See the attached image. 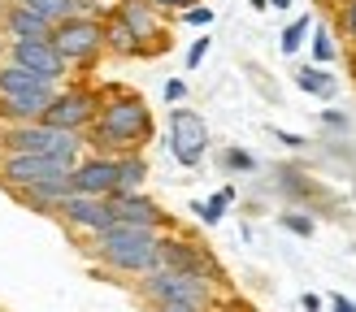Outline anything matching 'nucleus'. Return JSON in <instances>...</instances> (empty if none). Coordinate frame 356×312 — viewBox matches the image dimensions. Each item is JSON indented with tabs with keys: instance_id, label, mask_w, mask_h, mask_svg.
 <instances>
[{
	"instance_id": "12",
	"label": "nucleus",
	"mask_w": 356,
	"mask_h": 312,
	"mask_svg": "<svg viewBox=\"0 0 356 312\" xmlns=\"http://www.w3.org/2000/svg\"><path fill=\"white\" fill-rule=\"evenodd\" d=\"M70 187L74 196H92V200H109L118 191V156H87L70 169Z\"/></svg>"
},
{
	"instance_id": "35",
	"label": "nucleus",
	"mask_w": 356,
	"mask_h": 312,
	"mask_svg": "<svg viewBox=\"0 0 356 312\" xmlns=\"http://www.w3.org/2000/svg\"><path fill=\"white\" fill-rule=\"evenodd\" d=\"M322 121H326V126H334V130H339V126H348V121H343V113H322Z\"/></svg>"
},
{
	"instance_id": "36",
	"label": "nucleus",
	"mask_w": 356,
	"mask_h": 312,
	"mask_svg": "<svg viewBox=\"0 0 356 312\" xmlns=\"http://www.w3.org/2000/svg\"><path fill=\"white\" fill-rule=\"evenodd\" d=\"M300 304H305L309 312H317V308H322V295H305V300H300Z\"/></svg>"
},
{
	"instance_id": "22",
	"label": "nucleus",
	"mask_w": 356,
	"mask_h": 312,
	"mask_svg": "<svg viewBox=\"0 0 356 312\" xmlns=\"http://www.w3.org/2000/svg\"><path fill=\"white\" fill-rule=\"evenodd\" d=\"M309 26H313V22H309V13H300L296 22H291L287 31H282V52H287V57H296V52L305 48V35H309Z\"/></svg>"
},
{
	"instance_id": "6",
	"label": "nucleus",
	"mask_w": 356,
	"mask_h": 312,
	"mask_svg": "<svg viewBox=\"0 0 356 312\" xmlns=\"http://www.w3.org/2000/svg\"><path fill=\"white\" fill-rule=\"evenodd\" d=\"M156 269L170 273H187V277H204L213 286H226V269L218 265L204 243H195L187 234H161V248H156Z\"/></svg>"
},
{
	"instance_id": "23",
	"label": "nucleus",
	"mask_w": 356,
	"mask_h": 312,
	"mask_svg": "<svg viewBox=\"0 0 356 312\" xmlns=\"http://www.w3.org/2000/svg\"><path fill=\"white\" fill-rule=\"evenodd\" d=\"M334 52H339V48H334L330 31H326V26H317V31H313V61H317V65H330V61H334Z\"/></svg>"
},
{
	"instance_id": "38",
	"label": "nucleus",
	"mask_w": 356,
	"mask_h": 312,
	"mask_svg": "<svg viewBox=\"0 0 356 312\" xmlns=\"http://www.w3.org/2000/svg\"><path fill=\"white\" fill-rule=\"evenodd\" d=\"M252 9H257V13H265V9H270V5H265V0H252Z\"/></svg>"
},
{
	"instance_id": "24",
	"label": "nucleus",
	"mask_w": 356,
	"mask_h": 312,
	"mask_svg": "<svg viewBox=\"0 0 356 312\" xmlns=\"http://www.w3.org/2000/svg\"><path fill=\"white\" fill-rule=\"evenodd\" d=\"M222 165L248 173V169H257V156H252V152H243V148H230V152H222Z\"/></svg>"
},
{
	"instance_id": "7",
	"label": "nucleus",
	"mask_w": 356,
	"mask_h": 312,
	"mask_svg": "<svg viewBox=\"0 0 356 312\" xmlns=\"http://www.w3.org/2000/svg\"><path fill=\"white\" fill-rule=\"evenodd\" d=\"M48 44H52V52H57L70 69H74V65H92L104 52V26H100V17L74 13V17H65V22L52 26Z\"/></svg>"
},
{
	"instance_id": "29",
	"label": "nucleus",
	"mask_w": 356,
	"mask_h": 312,
	"mask_svg": "<svg viewBox=\"0 0 356 312\" xmlns=\"http://www.w3.org/2000/svg\"><path fill=\"white\" fill-rule=\"evenodd\" d=\"M209 48H213V44H209V35H200V40H195V44L187 48V69H195V65H200Z\"/></svg>"
},
{
	"instance_id": "3",
	"label": "nucleus",
	"mask_w": 356,
	"mask_h": 312,
	"mask_svg": "<svg viewBox=\"0 0 356 312\" xmlns=\"http://www.w3.org/2000/svg\"><path fill=\"white\" fill-rule=\"evenodd\" d=\"M57 96V83H44L17 69L9 61H0V121L5 126H22V121H40L44 109Z\"/></svg>"
},
{
	"instance_id": "25",
	"label": "nucleus",
	"mask_w": 356,
	"mask_h": 312,
	"mask_svg": "<svg viewBox=\"0 0 356 312\" xmlns=\"http://www.w3.org/2000/svg\"><path fill=\"white\" fill-rule=\"evenodd\" d=\"M282 225H287L291 234H300V239L313 234V217H309V213H282Z\"/></svg>"
},
{
	"instance_id": "4",
	"label": "nucleus",
	"mask_w": 356,
	"mask_h": 312,
	"mask_svg": "<svg viewBox=\"0 0 356 312\" xmlns=\"http://www.w3.org/2000/svg\"><path fill=\"white\" fill-rule=\"evenodd\" d=\"M83 152V135L52 130L44 121H22V126L0 130V156H44V161H61L74 169Z\"/></svg>"
},
{
	"instance_id": "21",
	"label": "nucleus",
	"mask_w": 356,
	"mask_h": 312,
	"mask_svg": "<svg viewBox=\"0 0 356 312\" xmlns=\"http://www.w3.org/2000/svg\"><path fill=\"white\" fill-rule=\"evenodd\" d=\"M9 5H26V9H35L40 17H48L52 26L65 22V17H74V0H9Z\"/></svg>"
},
{
	"instance_id": "26",
	"label": "nucleus",
	"mask_w": 356,
	"mask_h": 312,
	"mask_svg": "<svg viewBox=\"0 0 356 312\" xmlns=\"http://www.w3.org/2000/svg\"><path fill=\"white\" fill-rule=\"evenodd\" d=\"M339 26H343V35L356 44V0H343V9H339Z\"/></svg>"
},
{
	"instance_id": "18",
	"label": "nucleus",
	"mask_w": 356,
	"mask_h": 312,
	"mask_svg": "<svg viewBox=\"0 0 356 312\" xmlns=\"http://www.w3.org/2000/svg\"><path fill=\"white\" fill-rule=\"evenodd\" d=\"M100 26H104V52H113V57H139V40L122 26V17L109 13V17H100Z\"/></svg>"
},
{
	"instance_id": "14",
	"label": "nucleus",
	"mask_w": 356,
	"mask_h": 312,
	"mask_svg": "<svg viewBox=\"0 0 356 312\" xmlns=\"http://www.w3.org/2000/svg\"><path fill=\"white\" fill-rule=\"evenodd\" d=\"M57 217H61L74 234H87V239H96V234H104V230H113L109 200H92V196H70V200L57 208Z\"/></svg>"
},
{
	"instance_id": "9",
	"label": "nucleus",
	"mask_w": 356,
	"mask_h": 312,
	"mask_svg": "<svg viewBox=\"0 0 356 312\" xmlns=\"http://www.w3.org/2000/svg\"><path fill=\"white\" fill-rule=\"evenodd\" d=\"M5 61L17 65V69H26V74L35 78H44V83H61L70 74V65L52 52L48 40H17V44H5Z\"/></svg>"
},
{
	"instance_id": "19",
	"label": "nucleus",
	"mask_w": 356,
	"mask_h": 312,
	"mask_svg": "<svg viewBox=\"0 0 356 312\" xmlns=\"http://www.w3.org/2000/svg\"><path fill=\"white\" fill-rule=\"evenodd\" d=\"M296 87H300V92H309V96H334V78L326 74V69L322 65H300L296 69Z\"/></svg>"
},
{
	"instance_id": "15",
	"label": "nucleus",
	"mask_w": 356,
	"mask_h": 312,
	"mask_svg": "<svg viewBox=\"0 0 356 312\" xmlns=\"http://www.w3.org/2000/svg\"><path fill=\"white\" fill-rule=\"evenodd\" d=\"M109 13H118V17H122V26L135 35L144 52H152V44L161 40V13H156L148 0H118Z\"/></svg>"
},
{
	"instance_id": "11",
	"label": "nucleus",
	"mask_w": 356,
	"mask_h": 312,
	"mask_svg": "<svg viewBox=\"0 0 356 312\" xmlns=\"http://www.w3.org/2000/svg\"><path fill=\"white\" fill-rule=\"evenodd\" d=\"M109 213H113V225H131V230H152V234H165V208L148 200L144 191H135V196H109Z\"/></svg>"
},
{
	"instance_id": "1",
	"label": "nucleus",
	"mask_w": 356,
	"mask_h": 312,
	"mask_svg": "<svg viewBox=\"0 0 356 312\" xmlns=\"http://www.w3.org/2000/svg\"><path fill=\"white\" fill-rule=\"evenodd\" d=\"M152 139V109L144 104V96L135 92H109L100 96L96 121L87 126V144L100 152H135Z\"/></svg>"
},
{
	"instance_id": "20",
	"label": "nucleus",
	"mask_w": 356,
	"mask_h": 312,
	"mask_svg": "<svg viewBox=\"0 0 356 312\" xmlns=\"http://www.w3.org/2000/svg\"><path fill=\"white\" fill-rule=\"evenodd\" d=\"M230 204H235V187H222L213 200H195V204H191V213L200 217L204 225H218V221L226 217V208H230Z\"/></svg>"
},
{
	"instance_id": "2",
	"label": "nucleus",
	"mask_w": 356,
	"mask_h": 312,
	"mask_svg": "<svg viewBox=\"0 0 356 312\" xmlns=\"http://www.w3.org/2000/svg\"><path fill=\"white\" fill-rule=\"evenodd\" d=\"M156 248H161V234L152 230H131V225H113V230H104L92 239V248H87V256L96 260V265L113 269L122 277H144L156 269Z\"/></svg>"
},
{
	"instance_id": "8",
	"label": "nucleus",
	"mask_w": 356,
	"mask_h": 312,
	"mask_svg": "<svg viewBox=\"0 0 356 312\" xmlns=\"http://www.w3.org/2000/svg\"><path fill=\"white\" fill-rule=\"evenodd\" d=\"M96 109H100V96L92 87H57V96H52L40 121L52 130H65V135H83L96 121Z\"/></svg>"
},
{
	"instance_id": "30",
	"label": "nucleus",
	"mask_w": 356,
	"mask_h": 312,
	"mask_svg": "<svg viewBox=\"0 0 356 312\" xmlns=\"http://www.w3.org/2000/svg\"><path fill=\"white\" fill-rule=\"evenodd\" d=\"M183 96H187V83H183V78H170V83H165V100H170V104H178Z\"/></svg>"
},
{
	"instance_id": "17",
	"label": "nucleus",
	"mask_w": 356,
	"mask_h": 312,
	"mask_svg": "<svg viewBox=\"0 0 356 312\" xmlns=\"http://www.w3.org/2000/svg\"><path fill=\"white\" fill-rule=\"evenodd\" d=\"M148 182V161L139 152H127V156H118V191L113 196H135V191H144Z\"/></svg>"
},
{
	"instance_id": "32",
	"label": "nucleus",
	"mask_w": 356,
	"mask_h": 312,
	"mask_svg": "<svg viewBox=\"0 0 356 312\" xmlns=\"http://www.w3.org/2000/svg\"><path fill=\"white\" fill-rule=\"evenodd\" d=\"M213 312H257V308H252V304H243V300H222Z\"/></svg>"
},
{
	"instance_id": "37",
	"label": "nucleus",
	"mask_w": 356,
	"mask_h": 312,
	"mask_svg": "<svg viewBox=\"0 0 356 312\" xmlns=\"http://www.w3.org/2000/svg\"><path fill=\"white\" fill-rule=\"evenodd\" d=\"M270 9H291V0H265Z\"/></svg>"
},
{
	"instance_id": "33",
	"label": "nucleus",
	"mask_w": 356,
	"mask_h": 312,
	"mask_svg": "<svg viewBox=\"0 0 356 312\" xmlns=\"http://www.w3.org/2000/svg\"><path fill=\"white\" fill-rule=\"evenodd\" d=\"M152 312H209V308H191V304H161V308H152Z\"/></svg>"
},
{
	"instance_id": "10",
	"label": "nucleus",
	"mask_w": 356,
	"mask_h": 312,
	"mask_svg": "<svg viewBox=\"0 0 356 312\" xmlns=\"http://www.w3.org/2000/svg\"><path fill=\"white\" fill-rule=\"evenodd\" d=\"M170 148H174V161L178 165H200V156L209 148V126L195 109H174L170 113Z\"/></svg>"
},
{
	"instance_id": "28",
	"label": "nucleus",
	"mask_w": 356,
	"mask_h": 312,
	"mask_svg": "<svg viewBox=\"0 0 356 312\" xmlns=\"http://www.w3.org/2000/svg\"><path fill=\"white\" fill-rule=\"evenodd\" d=\"M148 5H152L156 13H187L191 5H200V0H148Z\"/></svg>"
},
{
	"instance_id": "16",
	"label": "nucleus",
	"mask_w": 356,
	"mask_h": 312,
	"mask_svg": "<svg viewBox=\"0 0 356 312\" xmlns=\"http://www.w3.org/2000/svg\"><path fill=\"white\" fill-rule=\"evenodd\" d=\"M0 31L9 35V44H17V40H48L52 35V22L48 17H40L35 9H26V5H0Z\"/></svg>"
},
{
	"instance_id": "27",
	"label": "nucleus",
	"mask_w": 356,
	"mask_h": 312,
	"mask_svg": "<svg viewBox=\"0 0 356 312\" xmlns=\"http://www.w3.org/2000/svg\"><path fill=\"white\" fill-rule=\"evenodd\" d=\"M178 17H183L187 26H209V22H213V9H209V5H191L187 13H178Z\"/></svg>"
},
{
	"instance_id": "31",
	"label": "nucleus",
	"mask_w": 356,
	"mask_h": 312,
	"mask_svg": "<svg viewBox=\"0 0 356 312\" xmlns=\"http://www.w3.org/2000/svg\"><path fill=\"white\" fill-rule=\"evenodd\" d=\"M330 312H356V304L348 300L343 291H334V295H330Z\"/></svg>"
},
{
	"instance_id": "34",
	"label": "nucleus",
	"mask_w": 356,
	"mask_h": 312,
	"mask_svg": "<svg viewBox=\"0 0 356 312\" xmlns=\"http://www.w3.org/2000/svg\"><path fill=\"white\" fill-rule=\"evenodd\" d=\"M278 139H282L287 148H305V139H300V135H287V130H278Z\"/></svg>"
},
{
	"instance_id": "13",
	"label": "nucleus",
	"mask_w": 356,
	"mask_h": 312,
	"mask_svg": "<svg viewBox=\"0 0 356 312\" xmlns=\"http://www.w3.org/2000/svg\"><path fill=\"white\" fill-rule=\"evenodd\" d=\"M70 165L61 161H44V156H0V182L9 191H26L35 182H48V178H65Z\"/></svg>"
},
{
	"instance_id": "5",
	"label": "nucleus",
	"mask_w": 356,
	"mask_h": 312,
	"mask_svg": "<svg viewBox=\"0 0 356 312\" xmlns=\"http://www.w3.org/2000/svg\"><path fill=\"white\" fill-rule=\"evenodd\" d=\"M139 300L148 308L161 304H191V308H218V286L204 282V277H187V273H170V269H152L139 277Z\"/></svg>"
}]
</instances>
